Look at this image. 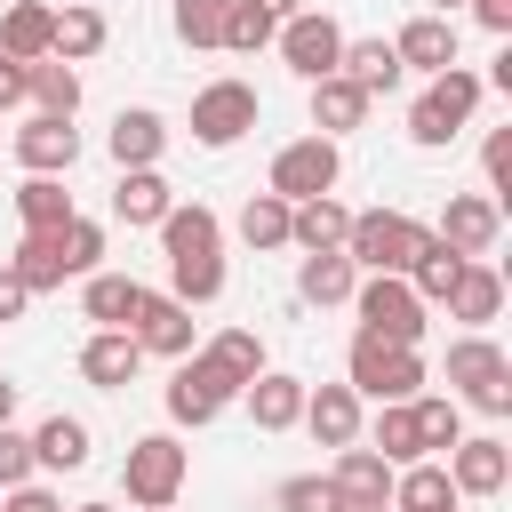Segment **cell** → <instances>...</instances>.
Segmentation results:
<instances>
[{
	"label": "cell",
	"instance_id": "1f68e13d",
	"mask_svg": "<svg viewBox=\"0 0 512 512\" xmlns=\"http://www.w3.org/2000/svg\"><path fill=\"white\" fill-rule=\"evenodd\" d=\"M136 296H144V280L136 272H88V288H80V312H88V328H128V312H136Z\"/></svg>",
	"mask_w": 512,
	"mask_h": 512
},
{
	"label": "cell",
	"instance_id": "3957f363",
	"mask_svg": "<svg viewBox=\"0 0 512 512\" xmlns=\"http://www.w3.org/2000/svg\"><path fill=\"white\" fill-rule=\"evenodd\" d=\"M480 72L472 64H448V72H432L424 80V96L408 104V144H424V152H440V144H456V128H472V112H480Z\"/></svg>",
	"mask_w": 512,
	"mask_h": 512
},
{
	"label": "cell",
	"instance_id": "4fadbf2b",
	"mask_svg": "<svg viewBox=\"0 0 512 512\" xmlns=\"http://www.w3.org/2000/svg\"><path fill=\"white\" fill-rule=\"evenodd\" d=\"M440 464H448V480H456L464 504H488V496H504V480H512V448H504L496 432H464Z\"/></svg>",
	"mask_w": 512,
	"mask_h": 512
},
{
	"label": "cell",
	"instance_id": "484cf974",
	"mask_svg": "<svg viewBox=\"0 0 512 512\" xmlns=\"http://www.w3.org/2000/svg\"><path fill=\"white\" fill-rule=\"evenodd\" d=\"M88 456H96V440H88L80 416L56 408V416L32 424V464H40V472H88Z\"/></svg>",
	"mask_w": 512,
	"mask_h": 512
},
{
	"label": "cell",
	"instance_id": "7c38bea8",
	"mask_svg": "<svg viewBox=\"0 0 512 512\" xmlns=\"http://www.w3.org/2000/svg\"><path fill=\"white\" fill-rule=\"evenodd\" d=\"M128 336L144 344V360H152V352H160V360H184V352L200 344V320H192V304H176L168 288H144L136 312H128Z\"/></svg>",
	"mask_w": 512,
	"mask_h": 512
},
{
	"label": "cell",
	"instance_id": "6f0895ef",
	"mask_svg": "<svg viewBox=\"0 0 512 512\" xmlns=\"http://www.w3.org/2000/svg\"><path fill=\"white\" fill-rule=\"evenodd\" d=\"M456 512H464V504H456Z\"/></svg>",
	"mask_w": 512,
	"mask_h": 512
},
{
	"label": "cell",
	"instance_id": "603a6c76",
	"mask_svg": "<svg viewBox=\"0 0 512 512\" xmlns=\"http://www.w3.org/2000/svg\"><path fill=\"white\" fill-rule=\"evenodd\" d=\"M48 48H56V8L48 0H0V56L40 64Z\"/></svg>",
	"mask_w": 512,
	"mask_h": 512
},
{
	"label": "cell",
	"instance_id": "9a60e30c",
	"mask_svg": "<svg viewBox=\"0 0 512 512\" xmlns=\"http://www.w3.org/2000/svg\"><path fill=\"white\" fill-rule=\"evenodd\" d=\"M456 256H496V240H504V200H488V192H448V208H440V224H432Z\"/></svg>",
	"mask_w": 512,
	"mask_h": 512
},
{
	"label": "cell",
	"instance_id": "f907efd6",
	"mask_svg": "<svg viewBox=\"0 0 512 512\" xmlns=\"http://www.w3.org/2000/svg\"><path fill=\"white\" fill-rule=\"evenodd\" d=\"M256 8H264V16L280 24V16H296V8H312V0H256Z\"/></svg>",
	"mask_w": 512,
	"mask_h": 512
},
{
	"label": "cell",
	"instance_id": "b9f144b4",
	"mask_svg": "<svg viewBox=\"0 0 512 512\" xmlns=\"http://www.w3.org/2000/svg\"><path fill=\"white\" fill-rule=\"evenodd\" d=\"M272 512H344V496H336V480H328V472H296V480H280Z\"/></svg>",
	"mask_w": 512,
	"mask_h": 512
},
{
	"label": "cell",
	"instance_id": "ab89813d",
	"mask_svg": "<svg viewBox=\"0 0 512 512\" xmlns=\"http://www.w3.org/2000/svg\"><path fill=\"white\" fill-rule=\"evenodd\" d=\"M416 432H424V456H448L464 440V408L448 392H416Z\"/></svg>",
	"mask_w": 512,
	"mask_h": 512
},
{
	"label": "cell",
	"instance_id": "f35d334b",
	"mask_svg": "<svg viewBox=\"0 0 512 512\" xmlns=\"http://www.w3.org/2000/svg\"><path fill=\"white\" fill-rule=\"evenodd\" d=\"M200 352H208V360H216L224 376H240V384H248L256 368H272V360H264V336H256V328H216V336H200Z\"/></svg>",
	"mask_w": 512,
	"mask_h": 512
},
{
	"label": "cell",
	"instance_id": "30bf717a",
	"mask_svg": "<svg viewBox=\"0 0 512 512\" xmlns=\"http://www.w3.org/2000/svg\"><path fill=\"white\" fill-rule=\"evenodd\" d=\"M256 120H264V96H256L248 80H208V88L192 96V144H200V152H232Z\"/></svg>",
	"mask_w": 512,
	"mask_h": 512
},
{
	"label": "cell",
	"instance_id": "f6af8a7d",
	"mask_svg": "<svg viewBox=\"0 0 512 512\" xmlns=\"http://www.w3.org/2000/svg\"><path fill=\"white\" fill-rule=\"evenodd\" d=\"M40 464H32V432H16V424H0V488H16V480H32Z\"/></svg>",
	"mask_w": 512,
	"mask_h": 512
},
{
	"label": "cell",
	"instance_id": "2e32d148",
	"mask_svg": "<svg viewBox=\"0 0 512 512\" xmlns=\"http://www.w3.org/2000/svg\"><path fill=\"white\" fill-rule=\"evenodd\" d=\"M392 56H400V72H448V64H464L456 56V16H432V8H416L400 32H392Z\"/></svg>",
	"mask_w": 512,
	"mask_h": 512
},
{
	"label": "cell",
	"instance_id": "4dcf8cb0",
	"mask_svg": "<svg viewBox=\"0 0 512 512\" xmlns=\"http://www.w3.org/2000/svg\"><path fill=\"white\" fill-rule=\"evenodd\" d=\"M344 224H352V208L336 200V192H320V200H288V248H344Z\"/></svg>",
	"mask_w": 512,
	"mask_h": 512
},
{
	"label": "cell",
	"instance_id": "f1b7e54d",
	"mask_svg": "<svg viewBox=\"0 0 512 512\" xmlns=\"http://www.w3.org/2000/svg\"><path fill=\"white\" fill-rule=\"evenodd\" d=\"M360 440L400 472V464H416L424 456V432H416V400H376V424H360Z\"/></svg>",
	"mask_w": 512,
	"mask_h": 512
},
{
	"label": "cell",
	"instance_id": "d590c367",
	"mask_svg": "<svg viewBox=\"0 0 512 512\" xmlns=\"http://www.w3.org/2000/svg\"><path fill=\"white\" fill-rule=\"evenodd\" d=\"M64 216H80L72 192H64V176H24V184H16V224H24V232H56Z\"/></svg>",
	"mask_w": 512,
	"mask_h": 512
},
{
	"label": "cell",
	"instance_id": "cb8c5ba5",
	"mask_svg": "<svg viewBox=\"0 0 512 512\" xmlns=\"http://www.w3.org/2000/svg\"><path fill=\"white\" fill-rule=\"evenodd\" d=\"M168 208H176V192H168V176H160V168H120V176H112V216H120L128 232L160 224Z\"/></svg>",
	"mask_w": 512,
	"mask_h": 512
},
{
	"label": "cell",
	"instance_id": "7dc6e473",
	"mask_svg": "<svg viewBox=\"0 0 512 512\" xmlns=\"http://www.w3.org/2000/svg\"><path fill=\"white\" fill-rule=\"evenodd\" d=\"M464 8H472V24H480V32L512 40V0H464Z\"/></svg>",
	"mask_w": 512,
	"mask_h": 512
},
{
	"label": "cell",
	"instance_id": "f546056e",
	"mask_svg": "<svg viewBox=\"0 0 512 512\" xmlns=\"http://www.w3.org/2000/svg\"><path fill=\"white\" fill-rule=\"evenodd\" d=\"M328 480H336V496H344V512L352 504H376V496H392V464L368 448V440H352V448H336V464H328Z\"/></svg>",
	"mask_w": 512,
	"mask_h": 512
},
{
	"label": "cell",
	"instance_id": "11a10c76",
	"mask_svg": "<svg viewBox=\"0 0 512 512\" xmlns=\"http://www.w3.org/2000/svg\"><path fill=\"white\" fill-rule=\"evenodd\" d=\"M64 512H112V504H64Z\"/></svg>",
	"mask_w": 512,
	"mask_h": 512
},
{
	"label": "cell",
	"instance_id": "8d00e7d4",
	"mask_svg": "<svg viewBox=\"0 0 512 512\" xmlns=\"http://www.w3.org/2000/svg\"><path fill=\"white\" fill-rule=\"evenodd\" d=\"M232 232H240V248H288V200L280 192H248L240 200V216H232Z\"/></svg>",
	"mask_w": 512,
	"mask_h": 512
},
{
	"label": "cell",
	"instance_id": "836d02e7",
	"mask_svg": "<svg viewBox=\"0 0 512 512\" xmlns=\"http://www.w3.org/2000/svg\"><path fill=\"white\" fill-rule=\"evenodd\" d=\"M336 72H344L352 88H368V96H392V88L408 80V72H400V56H392V40H344Z\"/></svg>",
	"mask_w": 512,
	"mask_h": 512
},
{
	"label": "cell",
	"instance_id": "5b68a950",
	"mask_svg": "<svg viewBox=\"0 0 512 512\" xmlns=\"http://www.w3.org/2000/svg\"><path fill=\"white\" fill-rule=\"evenodd\" d=\"M344 384L360 392V400H416L424 392V352L416 344H384V336H352V352H344Z\"/></svg>",
	"mask_w": 512,
	"mask_h": 512
},
{
	"label": "cell",
	"instance_id": "d6a6232c",
	"mask_svg": "<svg viewBox=\"0 0 512 512\" xmlns=\"http://www.w3.org/2000/svg\"><path fill=\"white\" fill-rule=\"evenodd\" d=\"M104 40H112L104 8H88V0H64V8H56V48H48V56H64V64H88V56H104Z\"/></svg>",
	"mask_w": 512,
	"mask_h": 512
},
{
	"label": "cell",
	"instance_id": "f5cc1de1",
	"mask_svg": "<svg viewBox=\"0 0 512 512\" xmlns=\"http://www.w3.org/2000/svg\"><path fill=\"white\" fill-rule=\"evenodd\" d=\"M424 8H432V16H456V8H464V0H424Z\"/></svg>",
	"mask_w": 512,
	"mask_h": 512
},
{
	"label": "cell",
	"instance_id": "5bb4252c",
	"mask_svg": "<svg viewBox=\"0 0 512 512\" xmlns=\"http://www.w3.org/2000/svg\"><path fill=\"white\" fill-rule=\"evenodd\" d=\"M8 152H16L24 176H72V160H80V128H72L64 112H32V120L8 136Z\"/></svg>",
	"mask_w": 512,
	"mask_h": 512
},
{
	"label": "cell",
	"instance_id": "db71d44e",
	"mask_svg": "<svg viewBox=\"0 0 512 512\" xmlns=\"http://www.w3.org/2000/svg\"><path fill=\"white\" fill-rule=\"evenodd\" d=\"M352 512H392V496H376V504H352Z\"/></svg>",
	"mask_w": 512,
	"mask_h": 512
},
{
	"label": "cell",
	"instance_id": "d6986e66",
	"mask_svg": "<svg viewBox=\"0 0 512 512\" xmlns=\"http://www.w3.org/2000/svg\"><path fill=\"white\" fill-rule=\"evenodd\" d=\"M104 152H112V168H160V152H168V120H160L152 104H120Z\"/></svg>",
	"mask_w": 512,
	"mask_h": 512
},
{
	"label": "cell",
	"instance_id": "d4e9b609",
	"mask_svg": "<svg viewBox=\"0 0 512 512\" xmlns=\"http://www.w3.org/2000/svg\"><path fill=\"white\" fill-rule=\"evenodd\" d=\"M352 280H360V264H352L344 248H312V256H296V296H304L312 312L352 304Z\"/></svg>",
	"mask_w": 512,
	"mask_h": 512
},
{
	"label": "cell",
	"instance_id": "7bdbcfd3",
	"mask_svg": "<svg viewBox=\"0 0 512 512\" xmlns=\"http://www.w3.org/2000/svg\"><path fill=\"white\" fill-rule=\"evenodd\" d=\"M272 32H280V24H272L256 0H232V16H224V48H232V56H256V48H272Z\"/></svg>",
	"mask_w": 512,
	"mask_h": 512
},
{
	"label": "cell",
	"instance_id": "4316f807",
	"mask_svg": "<svg viewBox=\"0 0 512 512\" xmlns=\"http://www.w3.org/2000/svg\"><path fill=\"white\" fill-rule=\"evenodd\" d=\"M456 504L464 496H456V480H448L440 456H416V464L392 472V512H456Z\"/></svg>",
	"mask_w": 512,
	"mask_h": 512
},
{
	"label": "cell",
	"instance_id": "8fae6325",
	"mask_svg": "<svg viewBox=\"0 0 512 512\" xmlns=\"http://www.w3.org/2000/svg\"><path fill=\"white\" fill-rule=\"evenodd\" d=\"M336 176H344V144H336V136H296V144L272 152L264 192H280V200H320V192H336Z\"/></svg>",
	"mask_w": 512,
	"mask_h": 512
},
{
	"label": "cell",
	"instance_id": "277c9868",
	"mask_svg": "<svg viewBox=\"0 0 512 512\" xmlns=\"http://www.w3.org/2000/svg\"><path fill=\"white\" fill-rule=\"evenodd\" d=\"M352 312H360V328L384 336V344H424V328H432V304H424L400 272H360V280H352Z\"/></svg>",
	"mask_w": 512,
	"mask_h": 512
},
{
	"label": "cell",
	"instance_id": "44dd1931",
	"mask_svg": "<svg viewBox=\"0 0 512 512\" xmlns=\"http://www.w3.org/2000/svg\"><path fill=\"white\" fill-rule=\"evenodd\" d=\"M64 224H72V216H64ZM64 224H56V232H24V240L0 256L32 296H48V288H64V280H72V264H64Z\"/></svg>",
	"mask_w": 512,
	"mask_h": 512
},
{
	"label": "cell",
	"instance_id": "ba28073f",
	"mask_svg": "<svg viewBox=\"0 0 512 512\" xmlns=\"http://www.w3.org/2000/svg\"><path fill=\"white\" fill-rule=\"evenodd\" d=\"M424 232H432V224H416V216H400V208H360V216L344 224V256H352L360 272H408L416 248H424Z\"/></svg>",
	"mask_w": 512,
	"mask_h": 512
},
{
	"label": "cell",
	"instance_id": "681fc988",
	"mask_svg": "<svg viewBox=\"0 0 512 512\" xmlns=\"http://www.w3.org/2000/svg\"><path fill=\"white\" fill-rule=\"evenodd\" d=\"M16 104H24V64L0 56V112H16Z\"/></svg>",
	"mask_w": 512,
	"mask_h": 512
},
{
	"label": "cell",
	"instance_id": "74e56055",
	"mask_svg": "<svg viewBox=\"0 0 512 512\" xmlns=\"http://www.w3.org/2000/svg\"><path fill=\"white\" fill-rule=\"evenodd\" d=\"M456 272H464V256H456V248H448L440 232H424V248H416V264H408L400 280H408V288H416L424 304H440V296L456 288Z\"/></svg>",
	"mask_w": 512,
	"mask_h": 512
},
{
	"label": "cell",
	"instance_id": "9f6ffc18",
	"mask_svg": "<svg viewBox=\"0 0 512 512\" xmlns=\"http://www.w3.org/2000/svg\"><path fill=\"white\" fill-rule=\"evenodd\" d=\"M160 512H168V504H160Z\"/></svg>",
	"mask_w": 512,
	"mask_h": 512
},
{
	"label": "cell",
	"instance_id": "e575fe53",
	"mask_svg": "<svg viewBox=\"0 0 512 512\" xmlns=\"http://www.w3.org/2000/svg\"><path fill=\"white\" fill-rule=\"evenodd\" d=\"M24 104L32 112H80V64H64V56H40V64H24Z\"/></svg>",
	"mask_w": 512,
	"mask_h": 512
},
{
	"label": "cell",
	"instance_id": "e0dca14e",
	"mask_svg": "<svg viewBox=\"0 0 512 512\" xmlns=\"http://www.w3.org/2000/svg\"><path fill=\"white\" fill-rule=\"evenodd\" d=\"M136 368H144V344H136L128 328H88V344H80V384H96V392H128Z\"/></svg>",
	"mask_w": 512,
	"mask_h": 512
},
{
	"label": "cell",
	"instance_id": "6da1fadb",
	"mask_svg": "<svg viewBox=\"0 0 512 512\" xmlns=\"http://www.w3.org/2000/svg\"><path fill=\"white\" fill-rule=\"evenodd\" d=\"M160 256H168V296L176 304H216L224 296V216L208 200H176L160 224Z\"/></svg>",
	"mask_w": 512,
	"mask_h": 512
},
{
	"label": "cell",
	"instance_id": "ee69618b",
	"mask_svg": "<svg viewBox=\"0 0 512 512\" xmlns=\"http://www.w3.org/2000/svg\"><path fill=\"white\" fill-rule=\"evenodd\" d=\"M480 176H488V200H504V192H512V120L480 136Z\"/></svg>",
	"mask_w": 512,
	"mask_h": 512
},
{
	"label": "cell",
	"instance_id": "7a4b0ae2",
	"mask_svg": "<svg viewBox=\"0 0 512 512\" xmlns=\"http://www.w3.org/2000/svg\"><path fill=\"white\" fill-rule=\"evenodd\" d=\"M448 400L472 416H512V352L488 328H464L448 344Z\"/></svg>",
	"mask_w": 512,
	"mask_h": 512
},
{
	"label": "cell",
	"instance_id": "60d3db41",
	"mask_svg": "<svg viewBox=\"0 0 512 512\" xmlns=\"http://www.w3.org/2000/svg\"><path fill=\"white\" fill-rule=\"evenodd\" d=\"M224 16H232V0H176L168 8V24H176L184 48H224Z\"/></svg>",
	"mask_w": 512,
	"mask_h": 512
},
{
	"label": "cell",
	"instance_id": "c3c4849f",
	"mask_svg": "<svg viewBox=\"0 0 512 512\" xmlns=\"http://www.w3.org/2000/svg\"><path fill=\"white\" fill-rule=\"evenodd\" d=\"M24 304H32V288H24V280L0 264V328H8V320H24Z\"/></svg>",
	"mask_w": 512,
	"mask_h": 512
},
{
	"label": "cell",
	"instance_id": "7402d4cb",
	"mask_svg": "<svg viewBox=\"0 0 512 512\" xmlns=\"http://www.w3.org/2000/svg\"><path fill=\"white\" fill-rule=\"evenodd\" d=\"M440 304H448V320H464V328H488V320L504 312V272H496L488 256H464V272H456V288H448Z\"/></svg>",
	"mask_w": 512,
	"mask_h": 512
},
{
	"label": "cell",
	"instance_id": "9c48e42d",
	"mask_svg": "<svg viewBox=\"0 0 512 512\" xmlns=\"http://www.w3.org/2000/svg\"><path fill=\"white\" fill-rule=\"evenodd\" d=\"M344 24L328 16V8H296V16H280V32H272V48H280V64L312 88V80H328L336 72V56H344Z\"/></svg>",
	"mask_w": 512,
	"mask_h": 512
},
{
	"label": "cell",
	"instance_id": "816d5d0a",
	"mask_svg": "<svg viewBox=\"0 0 512 512\" xmlns=\"http://www.w3.org/2000/svg\"><path fill=\"white\" fill-rule=\"evenodd\" d=\"M0 424H16V384L0 376Z\"/></svg>",
	"mask_w": 512,
	"mask_h": 512
},
{
	"label": "cell",
	"instance_id": "ac0fdd59",
	"mask_svg": "<svg viewBox=\"0 0 512 512\" xmlns=\"http://www.w3.org/2000/svg\"><path fill=\"white\" fill-rule=\"evenodd\" d=\"M296 424H304L320 448H352L368 416H360V392H352V384H304V416H296Z\"/></svg>",
	"mask_w": 512,
	"mask_h": 512
},
{
	"label": "cell",
	"instance_id": "ffe728a7",
	"mask_svg": "<svg viewBox=\"0 0 512 512\" xmlns=\"http://www.w3.org/2000/svg\"><path fill=\"white\" fill-rule=\"evenodd\" d=\"M240 400H248V424H256V432H296V416H304V376L256 368V376L240 384Z\"/></svg>",
	"mask_w": 512,
	"mask_h": 512
},
{
	"label": "cell",
	"instance_id": "83f0119b",
	"mask_svg": "<svg viewBox=\"0 0 512 512\" xmlns=\"http://www.w3.org/2000/svg\"><path fill=\"white\" fill-rule=\"evenodd\" d=\"M368 104H376V96H368V88H352L344 72L312 80V136H336V144H344V136L368 120Z\"/></svg>",
	"mask_w": 512,
	"mask_h": 512
},
{
	"label": "cell",
	"instance_id": "8992f818",
	"mask_svg": "<svg viewBox=\"0 0 512 512\" xmlns=\"http://www.w3.org/2000/svg\"><path fill=\"white\" fill-rule=\"evenodd\" d=\"M184 480H192V448H184L176 432H144V440H128L120 488H128V504H136V512L176 504V496H184Z\"/></svg>",
	"mask_w": 512,
	"mask_h": 512
},
{
	"label": "cell",
	"instance_id": "bcb514c9",
	"mask_svg": "<svg viewBox=\"0 0 512 512\" xmlns=\"http://www.w3.org/2000/svg\"><path fill=\"white\" fill-rule=\"evenodd\" d=\"M0 512H64V496L40 480H16V488H0Z\"/></svg>",
	"mask_w": 512,
	"mask_h": 512
},
{
	"label": "cell",
	"instance_id": "52a82bcc",
	"mask_svg": "<svg viewBox=\"0 0 512 512\" xmlns=\"http://www.w3.org/2000/svg\"><path fill=\"white\" fill-rule=\"evenodd\" d=\"M232 400H240V376H224V368H216V360H208L200 344H192V352L176 360V376L160 384V408H168V424H184V432L216 424V416H224Z\"/></svg>",
	"mask_w": 512,
	"mask_h": 512
}]
</instances>
